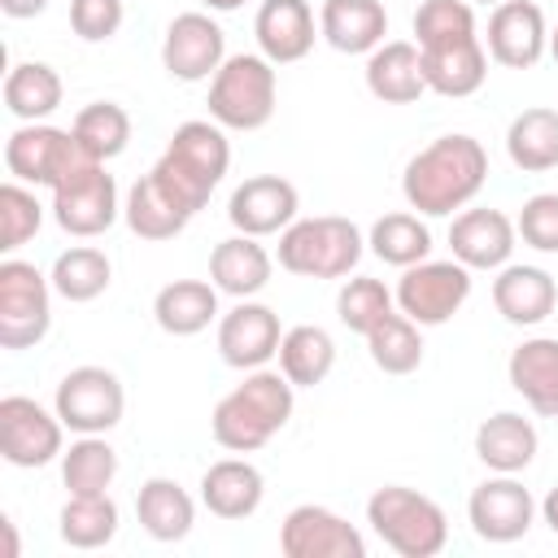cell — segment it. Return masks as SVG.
Segmentation results:
<instances>
[{"label": "cell", "instance_id": "f907efd6", "mask_svg": "<svg viewBox=\"0 0 558 558\" xmlns=\"http://www.w3.org/2000/svg\"><path fill=\"white\" fill-rule=\"evenodd\" d=\"M549 57H554V65H558V26L549 31Z\"/></svg>", "mask_w": 558, "mask_h": 558}, {"label": "cell", "instance_id": "83f0119b", "mask_svg": "<svg viewBox=\"0 0 558 558\" xmlns=\"http://www.w3.org/2000/svg\"><path fill=\"white\" fill-rule=\"evenodd\" d=\"M536 449H541V436H536L532 418H523L514 410H497V414H488L475 427V458L488 471H497V475L527 471L532 458H536Z\"/></svg>", "mask_w": 558, "mask_h": 558}, {"label": "cell", "instance_id": "3957f363", "mask_svg": "<svg viewBox=\"0 0 558 558\" xmlns=\"http://www.w3.org/2000/svg\"><path fill=\"white\" fill-rule=\"evenodd\" d=\"M231 166V140H227V126H218L214 118H192V122H179L166 153L157 157L153 166V179L187 209H205L214 187L222 183Z\"/></svg>", "mask_w": 558, "mask_h": 558}, {"label": "cell", "instance_id": "ba28073f", "mask_svg": "<svg viewBox=\"0 0 558 558\" xmlns=\"http://www.w3.org/2000/svg\"><path fill=\"white\" fill-rule=\"evenodd\" d=\"M52 327V279L22 257L0 262V344L35 349Z\"/></svg>", "mask_w": 558, "mask_h": 558}, {"label": "cell", "instance_id": "b9f144b4", "mask_svg": "<svg viewBox=\"0 0 558 558\" xmlns=\"http://www.w3.org/2000/svg\"><path fill=\"white\" fill-rule=\"evenodd\" d=\"M39 227H44V205H39L35 187L9 179L0 187V253L22 248Z\"/></svg>", "mask_w": 558, "mask_h": 558}, {"label": "cell", "instance_id": "e0dca14e", "mask_svg": "<svg viewBox=\"0 0 558 558\" xmlns=\"http://www.w3.org/2000/svg\"><path fill=\"white\" fill-rule=\"evenodd\" d=\"M279 340H283V327H279V314L262 301H235L222 318H218V357L231 366V371H257L266 366L270 357H279Z\"/></svg>", "mask_w": 558, "mask_h": 558}, {"label": "cell", "instance_id": "f35d334b", "mask_svg": "<svg viewBox=\"0 0 558 558\" xmlns=\"http://www.w3.org/2000/svg\"><path fill=\"white\" fill-rule=\"evenodd\" d=\"M366 353L384 375H414L423 366V327L414 318H405L401 310L388 314L379 327H371L366 336Z\"/></svg>", "mask_w": 558, "mask_h": 558}, {"label": "cell", "instance_id": "ee69618b", "mask_svg": "<svg viewBox=\"0 0 558 558\" xmlns=\"http://www.w3.org/2000/svg\"><path fill=\"white\" fill-rule=\"evenodd\" d=\"M514 231L536 253H558V192H536L523 201Z\"/></svg>", "mask_w": 558, "mask_h": 558}, {"label": "cell", "instance_id": "8d00e7d4", "mask_svg": "<svg viewBox=\"0 0 558 558\" xmlns=\"http://www.w3.org/2000/svg\"><path fill=\"white\" fill-rule=\"evenodd\" d=\"M48 279H52L57 296H65L70 305H87L113 283V262L92 244H74L65 253H57Z\"/></svg>", "mask_w": 558, "mask_h": 558}, {"label": "cell", "instance_id": "7a4b0ae2", "mask_svg": "<svg viewBox=\"0 0 558 558\" xmlns=\"http://www.w3.org/2000/svg\"><path fill=\"white\" fill-rule=\"evenodd\" d=\"M292 405H296V384L283 371L257 366L244 371V379L214 405L209 432L227 453H257L288 427Z\"/></svg>", "mask_w": 558, "mask_h": 558}, {"label": "cell", "instance_id": "1f68e13d", "mask_svg": "<svg viewBox=\"0 0 558 558\" xmlns=\"http://www.w3.org/2000/svg\"><path fill=\"white\" fill-rule=\"evenodd\" d=\"M506 157L523 174H545L558 166V109L532 105L506 126Z\"/></svg>", "mask_w": 558, "mask_h": 558}, {"label": "cell", "instance_id": "d6a6232c", "mask_svg": "<svg viewBox=\"0 0 558 558\" xmlns=\"http://www.w3.org/2000/svg\"><path fill=\"white\" fill-rule=\"evenodd\" d=\"M366 248L384 262V266H414V262H427L432 257V231L423 222V214L414 209H397V214H384L371 222L366 231Z\"/></svg>", "mask_w": 558, "mask_h": 558}, {"label": "cell", "instance_id": "7bdbcfd3", "mask_svg": "<svg viewBox=\"0 0 558 558\" xmlns=\"http://www.w3.org/2000/svg\"><path fill=\"white\" fill-rule=\"evenodd\" d=\"M475 35V4L471 0H423L414 9V44H445Z\"/></svg>", "mask_w": 558, "mask_h": 558}, {"label": "cell", "instance_id": "ac0fdd59", "mask_svg": "<svg viewBox=\"0 0 558 558\" xmlns=\"http://www.w3.org/2000/svg\"><path fill=\"white\" fill-rule=\"evenodd\" d=\"M296 209H301V192L283 174H253L227 201L231 227L240 235H257V240L279 235L283 227H292L296 222Z\"/></svg>", "mask_w": 558, "mask_h": 558}, {"label": "cell", "instance_id": "f1b7e54d", "mask_svg": "<svg viewBox=\"0 0 558 558\" xmlns=\"http://www.w3.org/2000/svg\"><path fill=\"white\" fill-rule=\"evenodd\" d=\"M135 519L153 541L174 545V541H187V532L196 527V501L179 480L148 475L135 493Z\"/></svg>", "mask_w": 558, "mask_h": 558}, {"label": "cell", "instance_id": "d590c367", "mask_svg": "<svg viewBox=\"0 0 558 558\" xmlns=\"http://www.w3.org/2000/svg\"><path fill=\"white\" fill-rule=\"evenodd\" d=\"M336 366V340L331 331L314 327V323H296L283 331L279 340V371L296 384V388H314L331 375Z\"/></svg>", "mask_w": 558, "mask_h": 558}, {"label": "cell", "instance_id": "8fae6325", "mask_svg": "<svg viewBox=\"0 0 558 558\" xmlns=\"http://www.w3.org/2000/svg\"><path fill=\"white\" fill-rule=\"evenodd\" d=\"M65 453V423L35 397H0V458L9 466L35 471Z\"/></svg>", "mask_w": 558, "mask_h": 558}, {"label": "cell", "instance_id": "603a6c76", "mask_svg": "<svg viewBox=\"0 0 558 558\" xmlns=\"http://www.w3.org/2000/svg\"><path fill=\"white\" fill-rule=\"evenodd\" d=\"M262 497H266V475L248 458H218L201 475V506L214 519H227V523L248 519L257 514Z\"/></svg>", "mask_w": 558, "mask_h": 558}, {"label": "cell", "instance_id": "cb8c5ba5", "mask_svg": "<svg viewBox=\"0 0 558 558\" xmlns=\"http://www.w3.org/2000/svg\"><path fill=\"white\" fill-rule=\"evenodd\" d=\"M275 275V257L266 253V244L257 235H227L214 244L209 253V283L235 301L257 296Z\"/></svg>", "mask_w": 558, "mask_h": 558}, {"label": "cell", "instance_id": "9a60e30c", "mask_svg": "<svg viewBox=\"0 0 558 558\" xmlns=\"http://www.w3.org/2000/svg\"><path fill=\"white\" fill-rule=\"evenodd\" d=\"M222 61H227V35L209 13L192 9V13L170 17V26L161 35V65L170 78L205 83L218 74Z\"/></svg>", "mask_w": 558, "mask_h": 558}, {"label": "cell", "instance_id": "277c9868", "mask_svg": "<svg viewBox=\"0 0 558 558\" xmlns=\"http://www.w3.org/2000/svg\"><path fill=\"white\" fill-rule=\"evenodd\" d=\"M362 253H366V235L353 218L318 214V218H296L292 227L279 231L275 262L301 279H349Z\"/></svg>", "mask_w": 558, "mask_h": 558}, {"label": "cell", "instance_id": "e575fe53", "mask_svg": "<svg viewBox=\"0 0 558 558\" xmlns=\"http://www.w3.org/2000/svg\"><path fill=\"white\" fill-rule=\"evenodd\" d=\"M61 96H65L61 74L48 61H17L4 74V109L17 122H44L61 105Z\"/></svg>", "mask_w": 558, "mask_h": 558}, {"label": "cell", "instance_id": "74e56055", "mask_svg": "<svg viewBox=\"0 0 558 558\" xmlns=\"http://www.w3.org/2000/svg\"><path fill=\"white\" fill-rule=\"evenodd\" d=\"M70 131H74V140L83 144L87 157L113 161V157H122L126 144H131V113H126L118 100H92V105H83V109L74 113Z\"/></svg>", "mask_w": 558, "mask_h": 558}, {"label": "cell", "instance_id": "bcb514c9", "mask_svg": "<svg viewBox=\"0 0 558 558\" xmlns=\"http://www.w3.org/2000/svg\"><path fill=\"white\" fill-rule=\"evenodd\" d=\"M0 9H4V17H39L44 9H48V0H0Z\"/></svg>", "mask_w": 558, "mask_h": 558}, {"label": "cell", "instance_id": "7402d4cb", "mask_svg": "<svg viewBox=\"0 0 558 558\" xmlns=\"http://www.w3.org/2000/svg\"><path fill=\"white\" fill-rule=\"evenodd\" d=\"M493 305L510 327H536L554 314L558 305V283L545 266L527 262H506L493 279Z\"/></svg>", "mask_w": 558, "mask_h": 558}, {"label": "cell", "instance_id": "ffe728a7", "mask_svg": "<svg viewBox=\"0 0 558 558\" xmlns=\"http://www.w3.org/2000/svg\"><path fill=\"white\" fill-rule=\"evenodd\" d=\"M253 35H257V52L275 65H292L305 61L314 39H318V22L310 0H262L257 17H253Z\"/></svg>", "mask_w": 558, "mask_h": 558}, {"label": "cell", "instance_id": "5bb4252c", "mask_svg": "<svg viewBox=\"0 0 558 558\" xmlns=\"http://www.w3.org/2000/svg\"><path fill=\"white\" fill-rule=\"evenodd\" d=\"M283 558H366V536L327 506H292L279 523Z\"/></svg>", "mask_w": 558, "mask_h": 558}, {"label": "cell", "instance_id": "7dc6e473", "mask_svg": "<svg viewBox=\"0 0 558 558\" xmlns=\"http://www.w3.org/2000/svg\"><path fill=\"white\" fill-rule=\"evenodd\" d=\"M541 523H545V527L558 536V484H554V488L541 497Z\"/></svg>", "mask_w": 558, "mask_h": 558}, {"label": "cell", "instance_id": "d4e9b609", "mask_svg": "<svg viewBox=\"0 0 558 558\" xmlns=\"http://www.w3.org/2000/svg\"><path fill=\"white\" fill-rule=\"evenodd\" d=\"M506 375L532 414L558 418V336H532L519 349H510Z\"/></svg>", "mask_w": 558, "mask_h": 558}, {"label": "cell", "instance_id": "681fc988", "mask_svg": "<svg viewBox=\"0 0 558 558\" xmlns=\"http://www.w3.org/2000/svg\"><path fill=\"white\" fill-rule=\"evenodd\" d=\"M201 4H205L209 13H235V9L244 4V0H201Z\"/></svg>", "mask_w": 558, "mask_h": 558}, {"label": "cell", "instance_id": "5b68a950", "mask_svg": "<svg viewBox=\"0 0 558 558\" xmlns=\"http://www.w3.org/2000/svg\"><path fill=\"white\" fill-rule=\"evenodd\" d=\"M366 523L371 532L401 558H436L449 545V519L445 510L405 484H384L366 501Z\"/></svg>", "mask_w": 558, "mask_h": 558}, {"label": "cell", "instance_id": "f546056e", "mask_svg": "<svg viewBox=\"0 0 558 558\" xmlns=\"http://www.w3.org/2000/svg\"><path fill=\"white\" fill-rule=\"evenodd\" d=\"M153 318L166 336H201L209 323L222 318L218 288L209 279H174L153 296Z\"/></svg>", "mask_w": 558, "mask_h": 558}, {"label": "cell", "instance_id": "4316f807", "mask_svg": "<svg viewBox=\"0 0 558 558\" xmlns=\"http://www.w3.org/2000/svg\"><path fill=\"white\" fill-rule=\"evenodd\" d=\"M318 35L336 52H349V57L375 52L388 35V9H384V0H323Z\"/></svg>", "mask_w": 558, "mask_h": 558}, {"label": "cell", "instance_id": "4fadbf2b", "mask_svg": "<svg viewBox=\"0 0 558 558\" xmlns=\"http://www.w3.org/2000/svg\"><path fill=\"white\" fill-rule=\"evenodd\" d=\"M541 514V501L523 488V480L514 475H488L484 484L471 488L466 497V519H471V532L488 545H510V541H523L532 532Z\"/></svg>", "mask_w": 558, "mask_h": 558}, {"label": "cell", "instance_id": "2e32d148", "mask_svg": "<svg viewBox=\"0 0 558 558\" xmlns=\"http://www.w3.org/2000/svg\"><path fill=\"white\" fill-rule=\"evenodd\" d=\"M488 61L506 70H532L549 52V26L536 0H501L488 13V35H484Z\"/></svg>", "mask_w": 558, "mask_h": 558}, {"label": "cell", "instance_id": "44dd1931", "mask_svg": "<svg viewBox=\"0 0 558 558\" xmlns=\"http://www.w3.org/2000/svg\"><path fill=\"white\" fill-rule=\"evenodd\" d=\"M423 52V78L427 92L462 100L475 96L488 78V48L480 35H462V39H445V44H427Z\"/></svg>", "mask_w": 558, "mask_h": 558}, {"label": "cell", "instance_id": "c3c4849f", "mask_svg": "<svg viewBox=\"0 0 558 558\" xmlns=\"http://www.w3.org/2000/svg\"><path fill=\"white\" fill-rule=\"evenodd\" d=\"M0 532H4V558H17V532H13V519L9 514L0 519Z\"/></svg>", "mask_w": 558, "mask_h": 558}, {"label": "cell", "instance_id": "d6986e66", "mask_svg": "<svg viewBox=\"0 0 558 558\" xmlns=\"http://www.w3.org/2000/svg\"><path fill=\"white\" fill-rule=\"evenodd\" d=\"M519 244L514 218L501 209H458L449 222V253L466 270H501Z\"/></svg>", "mask_w": 558, "mask_h": 558}, {"label": "cell", "instance_id": "816d5d0a", "mask_svg": "<svg viewBox=\"0 0 558 558\" xmlns=\"http://www.w3.org/2000/svg\"><path fill=\"white\" fill-rule=\"evenodd\" d=\"M471 4H501V0H471Z\"/></svg>", "mask_w": 558, "mask_h": 558}, {"label": "cell", "instance_id": "8992f818", "mask_svg": "<svg viewBox=\"0 0 558 558\" xmlns=\"http://www.w3.org/2000/svg\"><path fill=\"white\" fill-rule=\"evenodd\" d=\"M279 74L262 52H235L209 78V118L227 131H262L275 118Z\"/></svg>", "mask_w": 558, "mask_h": 558}, {"label": "cell", "instance_id": "30bf717a", "mask_svg": "<svg viewBox=\"0 0 558 558\" xmlns=\"http://www.w3.org/2000/svg\"><path fill=\"white\" fill-rule=\"evenodd\" d=\"M392 296H397V310L405 318H414L418 327H440L466 305L471 270L458 257H449V262H432L427 257V262H414V266L401 270Z\"/></svg>", "mask_w": 558, "mask_h": 558}, {"label": "cell", "instance_id": "4dcf8cb0", "mask_svg": "<svg viewBox=\"0 0 558 558\" xmlns=\"http://www.w3.org/2000/svg\"><path fill=\"white\" fill-rule=\"evenodd\" d=\"M122 218H126L131 235H140V240H174L192 222V214L153 179V170L131 183V192L122 201Z\"/></svg>", "mask_w": 558, "mask_h": 558}, {"label": "cell", "instance_id": "6da1fadb", "mask_svg": "<svg viewBox=\"0 0 558 558\" xmlns=\"http://www.w3.org/2000/svg\"><path fill=\"white\" fill-rule=\"evenodd\" d=\"M484 183H488V153L475 135L462 131L432 140L401 170V196L423 218H449L453 209H466Z\"/></svg>", "mask_w": 558, "mask_h": 558}, {"label": "cell", "instance_id": "9c48e42d", "mask_svg": "<svg viewBox=\"0 0 558 558\" xmlns=\"http://www.w3.org/2000/svg\"><path fill=\"white\" fill-rule=\"evenodd\" d=\"M52 410L61 414L65 432L74 436H105L122 423L126 388L109 366H74L61 375Z\"/></svg>", "mask_w": 558, "mask_h": 558}, {"label": "cell", "instance_id": "836d02e7", "mask_svg": "<svg viewBox=\"0 0 558 558\" xmlns=\"http://www.w3.org/2000/svg\"><path fill=\"white\" fill-rule=\"evenodd\" d=\"M118 501L109 493H83V497H65L61 514H57V532L70 549H105L118 536Z\"/></svg>", "mask_w": 558, "mask_h": 558}, {"label": "cell", "instance_id": "ab89813d", "mask_svg": "<svg viewBox=\"0 0 558 558\" xmlns=\"http://www.w3.org/2000/svg\"><path fill=\"white\" fill-rule=\"evenodd\" d=\"M118 480V449L105 436H78L61 453V484L65 493H109Z\"/></svg>", "mask_w": 558, "mask_h": 558}, {"label": "cell", "instance_id": "f6af8a7d", "mask_svg": "<svg viewBox=\"0 0 558 558\" xmlns=\"http://www.w3.org/2000/svg\"><path fill=\"white\" fill-rule=\"evenodd\" d=\"M126 4L122 0H70V31L83 44H105L122 31Z\"/></svg>", "mask_w": 558, "mask_h": 558}, {"label": "cell", "instance_id": "7c38bea8", "mask_svg": "<svg viewBox=\"0 0 558 558\" xmlns=\"http://www.w3.org/2000/svg\"><path fill=\"white\" fill-rule=\"evenodd\" d=\"M52 218L65 235H78V240L105 235L122 218L118 183L105 170V161H92L74 179H65L61 187H52Z\"/></svg>", "mask_w": 558, "mask_h": 558}, {"label": "cell", "instance_id": "52a82bcc", "mask_svg": "<svg viewBox=\"0 0 558 558\" xmlns=\"http://www.w3.org/2000/svg\"><path fill=\"white\" fill-rule=\"evenodd\" d=\"M96 157L83 153V144L74 140V131L48 126V122H17L13 135L4 140V166L17 183L31 187H61L65 179H74L83 166H92Z\"/></svg>", "mask_w": 558, "mask_h": 558}, {"label": "cell", "instance_id": "60d3db41", "mask_svg": "<svg viewBox=\"0 0 558 558\" xmlns=\"http://www.w3.org/2000/svg\"><path fill=\"white\" fill-rule=\"evenodd\" d=\"M388 314H397V296H392V288H384V279L353 275V279L340 283V292H336V318H340L349 331L366 336V331L379 327Z\"/></svg>", "mask_w": 558, "mask_h": 558}, {"label": "cell", "instance_id": "484cf974", "mask_svg": "<svg viewBox=\"0 0 558 558\" xmlns=\"http://www.w3.org/2000/svg\"><path fill=\"white\" fill-rule=\"evenodd\" d=\"M366 92L384 105H414L427 92L423 78V52L410 39H384L375 52H366Z\"/></svg>", "mask_w": 558, "mask_h": 558}]
</instances>
